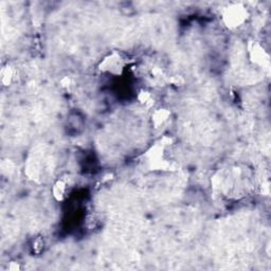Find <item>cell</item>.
<instances>
[{
  "label": "cell",
  "mask_w": 271,
  "mask_h": 271,
  "mask_svg": "<svg viewBox=\"0 0 271 271\" xmlns=\"http://www.w3.org/2000/svg\"><path fill=\"white\" fill-rule=\"evenodd\" d=\"M246 17V12L244 9H239L237 7L231 8L224 15V20L230 27H238L242 25Z\"/></svg>",
  "instance_id": "7a4b0ae2"
},
{
  "label": "cell",
  "mask_w": 271,
  "mask_h": 271,
  "mask_svg": "<svg viewBox=\"0 0 271 271\" xmlns=\"http://www.w3.org/2000/svg\"><path fill=\"white\" fill-rule=\"evenodd\" d=\"M124 67H125L124 58L118 53H112L109 56H107L101 65L102 70L107 71L111 74H120L124 69Z\"/></svg>",
  "instance_id": "6da1fadb"
},
{
  "label": "cell",
  "mask_w": 271,
  "mask_h": 271,
  "mask_svg": "<svg viewBox=\"0 0 271 271\" xmlns=\"http://www.w3.org/2000/svg\"><path fill=\"white\" fill-rule=\"evenodd\" d=\"M66 191H67V184L63 182V180H61V182H57V184L54 186L53 194H54V196L59 200V199H63V197L66 194Z\"/></svg>",
  "instance_id": "3957f363"
}]
</instances>
